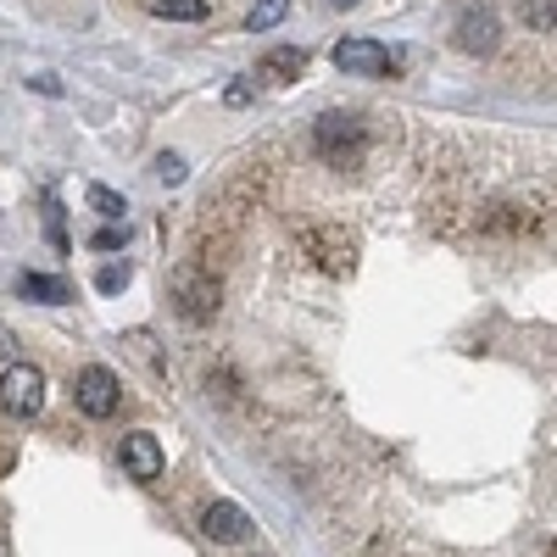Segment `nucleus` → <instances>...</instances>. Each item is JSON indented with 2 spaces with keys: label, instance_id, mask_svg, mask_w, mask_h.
Masks as SVG:
<instances>
[{
  "label": "nucleus",
  "instance_id": "nucleus-1",
  "mask_svg": "<svg viewBox=\"0 0 557 557\" xmlns=\"http://www.w3.org/2000/svg\"><path fill=\"white\" fill-rule=\"evenodd\" d=\"M223 307V285H218V273H207L201 262H184L173 273V312L184 323H212Z\"/></svg>",
  "mask_w": 557,
  "mask_h": 557
},
{
  "label": "nucleus",
  "instance_id": "nucleus-2",
  "mask_svg": "<svg viewBox=\"0 0 557 557\" xmlns=\"http://www.w3.org/2000/svg\"><path fill=\"white\" fill-rule=\"evenodd\" d=\"M312 146H318V157L330 168H357V157H362V123L346 117V112H323L312 123Z\"/></svg>",
  "mask_w": 557,
  "mask_h": 557
},
{
  "label": "nucleus",
  "instance_id": "nucleus-3",
  "mask_svg": "<svg viewBox=\"0 0 557 557\" xmlns=\"http://www.w3.org/2000/svg\"><path fill=\"white\" fill-rule=\"evenodd\" d=\"M45 401V380L34 362H12L7 374H0V407H7L12 418H34Z\"/></svg>",
  "mask_w": 557,
  "mask_h": 557
},
{
  "label": "nucleus",
  "instance_id": "nucleus-4",
  "mask_svg": "<svg viewBox=\"0 0 557 557\" xmlns=\"http://www.w3.org/2000/svg\"><path fill=\"white\" fill-rule=\"evenodd\" d=\"M117 396H123V385H117L112 368H84L78 385H73V401H78V412H89V418H112V412H117Z\"/></svg>",
  "mask_w": 557,
  "mask_h": 557
},
{
  "label": "nucleus",
  "instance_id": "nucleus-5",
  "mask_svg": "<svg viewBox=\"0 0 557 557\" xmlns=\"http://www.w3.org/2000/svg\"><path fill=\"white\" fill-rule=\"evenodd\" d=\"M307 251L323 273H351L357 268V240L346 228H307Z\"/></svg>",
  "mask_w": 557,
  "mask_h": 557
},
{
  "label": "nucleus",
  "instance_id": "nucleus-6",
  "mask_svg": "<svg viewBox=\"0 0 557 557\" xmlns=\"http://www.w3.org/2000/svg\"><path fill=\"white\" fill-rule=\"evenodd\" d=\"M335 67L368 78V73H391L396 57L385 51V45H374V39H341V45H335Z\"/></svg>",
  "mask_w": 557,
  "mask_h": 557
},
{
  "label": "nucleus",
  "instance_id": "nucleus-7",
  "mask_svg": "<svg viewBox=\"0 0 557 557\" xmlns=\"http://www.w3.org/2000/svg\"><path fill=\"white\" fill-rule=\"evenodd\" d=\"M123 469L134 474V480H162V441L157 435H146V430H139V435H123Z\"/></svg>",
  "mask_w": 557,
  "mask_h": 557
},
{
  "label": "nucleus",
  "instance_id": "nucleus-8",
  "mask_svg": "<svg viewBox=\"0 0 557 557\" xmlns=\"http://www.w3.org/2000/svg\"><path fill=\"white\" fill-rule=\"evenodd\" d=\"M201 535H207V541H223V546L246 541V535H251L246 507H235V502H212L207 513H201Z\"/></svg>",
  "mask_w": 557,
  "mask_h": 557
},
{
  "label": "nucleus",
  "instance_id": "nucleus-9",
  "mask_svg": "<svg viewBox=\"0 0 557 557\" xmlns=\"http://www.w3.org/2000/svg\"><path fill=\"white\" fill-rule=\"evenodd\" d=\"M457 45H462L469 57H491V51H496V17L480 12V7H469V12L457 17Z\"/></svg>",
  "mask_w": 557,
  "mask_h": 557
},
{
  "label": "nucleus",
  "instance_id": "nucleus-10",
  "mask_svg": "<svg viewBox=\"0 0 557 557\" xmlns=\"http://www.w3.org/2000/svg\"><path fill=\"white\" fill-rule=\"evenodd\" d=\"M257 73L273 78V84H290V78L307 73V51H301V45H278V51H268V57L257 62Z\"/></svg>",
  "mask_w": 557,
  "mask_h": 557
},
{
  "label": "nucleus",
  "instance_id": "nucleus-11",
  "mask_svg": "<svg viewBox=\"0 0 557 557\" xmlns=\"http://www.w3.org/2000/svg\"><path fill=\"white\" fill-rule=\"evenodd\" d=\"M17 290H23L28 301H67V296H73L62 278H51V273H23V278H17Z\"/></svg>",
  "mask_w": 557,
  "mask_h": 557
},
{
  "label": "nucleus",
  "instance_id": "nucleus-12",
  "mask_svg": "<svg viewBox=\"0 0 557 557\" xmlns=\"http://www.w3.org/2000/svg\"><path fill=\"white\" fill-rule=\"evenodd\" d=\"M157 17H173V23H196L207 17V0H151Z\"/></svg>",
  "mask_w": 557,
  "mask_h": 557
},
{
  "label": "nucleus",
  "instance_id": "nucleus-13",
  "mask_svg": "<svg viewBox=\"0 0 557 557\" xmlns=\"http://www.w3.org/2000/svg\"><path fill=\"white\" fill-rule=\"evenodd\" d=\"M89 207H96L101 218H112V223H123V212H128V201H123L117 190H107V184H96V190H89Z\"/></svg>",
  "mask_w": 557,
  "mask_h": 557
},
{
  "label": "nucleus",
  "instance_id": "nucleus-14",
  "mask_svg": "<svg viewBox=\"0 0 557 557\" xmlns=\"http://www.w3.org/2000/svg\"><path fill=\"white\" fill-rule=\"evenodd\" d=\"M524 23H530L535 34L557 28V0H524Z\"/></svg>",
  "mask_w": 557,
  "mask_h": 557
},
{
  "label": "nucleus",
  "instance_id": "nucleus-15",
  "mask_svg": "<svg viewBox=\"0 0 557 557\" xmlns=\"http://www.w3.org/2000/svg\"><path fill=\"white\" fill-rule=\"evenodd\" d=\"M285 12H290V0H257V7H251V34L273 28L278 17H285Z\"/></svg>",
  "mask_w": 557,
  "mask_h": 557
},
{
  "label": "nucleus",
  "instance_id": "nucleus-16",
  "mask_svg": "<svg viewBox=\"0 0 557 557\" xmlns=\"http://www.w3.org/2000/svg\"><path fill=\"white\" fill-rule=\"evenodd\" d=\"M157 178H162V184H178V178H184V162H178L173 151H168V157H157Z\"/></svg>",
  "mask_w": 557,
  "mask_h": 557
},
{
  "label": "nucleus",
  "instance_id": "nucleus-17",
  "mask_svg": "<svg viewBox=\"0 0 557 557\" xmlns=\"http://www.w3.org/2000/svg\"><path fill=\"white\" fill-rule=\"evenodd\" d=\"M123 240H128V228H101V235L89 240V246H96V251H117Z\"/></svg>",
  "mask_w": 557,
  "mask_h": 557
},
{
  "label": "nucleus",
  "instance_id": "nucleus-18",
  "mask_svg": "<svg viewBox=\"0 0 557 557\" xmlns=\"http://www.w3.org/2000/svg\"><path fill=\"white\" fill-rule=\"evenodd\" d=\"M96 285H101V290H123V285H128V268H107Z\"/></svg>",
  "mask_w": 557,
  "mask_h": 557
},
{
  "label": "nucleus",
  "instance_id": "nucleus-19",
  "mask_svg": "<svg viewBox=\"0 0 557 557\" xmlns=\"http://www.w3.org/2000/svg\"><path fill=\"white\" fill-rule=\"evenodd\" d=\"M330 7H357V0H330Z\"/></svg>",
  "mask_w": 557,
  "mask_h": 557
}]
</instances>
